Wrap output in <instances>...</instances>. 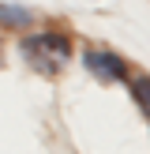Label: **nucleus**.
<instances>
[{
	"label": "nucleus",
	"instance_id": "nucleus-1",
	"mask_svg": "<svg viewBox=\"0 0 150 154\" xmlns=\"http://www.w3.org/2000/svg\"><path fill=\"white\" fill-rule=\"evenodd\" d=\"M19 57L26 60V68H34L38 75H60L71 60V38L60 30H38L19 42Z\"/></svg>",
	"mask_w": 150,
	"mask_h": 154
},
{
	"label": "nucleus",
	"instance_id": "nucleus-3",
	"mask_svg": "<svg viewBox=\"0 0 150 154\" xmlns=\"http://www.w3.org/2000/svg\"><path fill=\"white\" fill-rule=\"evenodd\" d=\"M30 23H34V15H30L22 4H4V0H0V26H8V30H26Z\"/></svg>",
	"mask_w": 150,
	"mask_h": 154
},
{
	"label": "nucleus",
	"instance_id": "nucleus-4",
	"mask_svg": "<svg viewBox=\"0 0 150 154\" xmlns=\"http://www.w3.org/2000/svg\"><path fill=\"white\" fill-rule=\"evenodd\" d=\"M128 90H131L139 113H142V117H150V75H131V79H128Z\"/></svg>",
	"mask_w": 150,
	"mask_h": 154
},
{
	"label": "nucleus",
	"instance_id": "nucleus-2",
	"mask_svg": "<svg viewBox=\"0 0 150 154\" xmlns=\"http://www.w3.org/2000/svg\"><path fill=\"white\" fill-rule=\"evenodd\" d=\"M82 68H86V75H94L105 87L128 79V60L120 53H112V49H86L82 53Z\"/></svg>",
	"mask_w": 150,
	"mask_h": 154
},
{
	"label": "nucleus",
	"instance_id": "nucleus-5",
	"mask_svg": "<svg viewBox=\"0 0 150 154\" xmlns=\"http://www.w3.org/2000/svg\"><path fill=\"white\" fill-rule=\"evenodd\" d=\"M0 68H4V45H0Z\"/></svg>",
	"mask_w": 150,
	"mask_h": 154
}]
</instances>
